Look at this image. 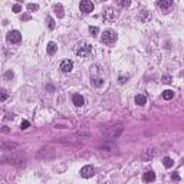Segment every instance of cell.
Segmentation results:
<instances>
[{"label":"cell","mask_w":184,"mask_h":184,"mask_svg":"<svg viewBox=\"0 0 184 184\" xmlns=\"http://www.w3.org/2000/svg\"><path fill=\"white\" fill-rule=\"evenodd\" d=\"M75 55L76 56H81V58H88L89 55L92 53V46L87 42H79L75 46Z\"/></svg>","instance_id":"1"},{"label":"cell","mask_w":184,"mask_h":184,"mask_svg":"<svg viewBox=\"0 0 184 184\" xmlns=\"http://www.w3.org/2000/svg\"><path fill=\"white\" fill-rule=\"evenodd\" d=\"M124 131V127L122 125H115V127H109L104 131V137L107 140H114V138H118L119 135L122 134Z\"/></svg>","instance_id":"2"},{"label":"cell","mask_w":184,"mask_h":184,"mask_svg":"<svg viewBox=\"0 0 184 184\" xmlns=\"http://www.w3.org/2000/svg\"><path fill=\"white\" fill-rule=\"evenodd\" d=\"M117 39H118V35L115 30H112V29H108V30H105V32L102 33V38H101V40H102V43L104 45H114L117 42Z\"/></svg>","instance_id":"3"},{"label":"cell","mask_w":184,"mask_h":184,"mask_svg":"<svg viewBox=\"0 0 184 184\" xmlns=\"http://www.w3.org/2000/svg\"><path fill=\"white\" fill-rule=\"evenodd\" d=\"M10 162L13 165H16V167H19V168H22L26 165V160H25V157L22 155H10V157H3V162Z\"/></svg>","instance_id":"4"},{"label":"cell","mask_w":184,"mask_h":184,"mask_svg":"<svg viewBox=\"0 0 184 184\" xmlns=\"http://www.w3.org/2000/svg\"><path fill=\"white\" fill-rule=\"evenodd\" d=\"M55 157V150L52 148H40L38 151V158L39 160H51Z\"/></svg>","instance_id":"5"},{"label":"cell","mask_w":184,"mask_h":184,"mask_svg":"<svg viewBox=\"0 0 184 184\" xmlns=\"http://www.w3.org/2000/svg\"><path fill=\"white\" fill-rule=\"evenodd\" d=\"M6 39H7L9 43H19L22 40V35H20L19 30H10V32L7 33Z\"/></svg>","instance_id":"6"},{"label":"cell","mask_w":184,"mask_h":184,"mask_svg":"<svg viewBox=\"0 0 184 184\" xmlns=\"http://www.w3.org/2000/svg\"><path fill=\"white\" fill-rule=\"evenodd\" d=\"M79 9H81L82 13H91V12H94V9H95V4L92 1H89V0H82L79 3Z\"/></svg>","instance_id":"7"},{"label":"cell","mask_w":184,"mask_h":184,"mask_svg":"<svg viewBox=\"0 0 184 184\" xmlns=\"http://www.w3.org/2000/svg\"><path fill=\"white\" fill-rule=\"evenodd\" d=\"M117 17H118V12L115 10L114 7H108L107 10L104 12V20H107V22H112Z\"/></svg>","instance_id":"8"},{"label":"cell","mask_w":184,"mask_h":184,"mask_svg":"<svg viewBox=\"0 0 184 184\" xmlns=\"http://www.w3.org/2000/svg\"><path fill=\"white\" fill-rule=\"evenodd\" d=\"M155 154H157V150H155V148H147V150H144L142 154H141V160H142V161H151L152 158L155 157Z\"/></svg>","instance_id":"9"},{"label":"cell","mask_w":184,"mask_h":184,"mask_svg":"<svg viewBox=\"0 0 184 184\" xmlns=\"http://www.w3.org/2000/svg\"><path fill=\"white\" fill-rule=\"evenodd\" d=\"M59 69H61L63 74H69V72L74 69V63H72V61H69V59L62 61V62H61V65H59Z\"/></svg>","instance_id":"10"},{"label":"cell","mask_w":184,"mask_h":184,"mask_svg":"<svg viewBox=\"0 0 184 184\" xmlns=\"http://www.w3.org/2000/svg\"><path fill=\"white\" fill-rule=\"evenodd\" d=\"M94 174H95V170L92 165H85L81 168V177H84V178H91Z\"/></svg>","instance_id":"11"},{"label":"cell","mask_w":184,"mask_h":184,"mask_svg":"<svg viewBox=\"0 0 184 184\" xmlns=\"http://www.w3.org/2000/svg\"><path fill=\"white\" fill-rule=\"evenodd\" d=\"M171 6H173V1H171V0H158V1H157V7H160L162 10H168Z\"/></svg>","instance_id":"12"},{"label":"cell","mask_w":184,"mask_h":184,"mask_svg":"<svg viewBox=\"0 0 184 184\" xmlns=\"http://www.w3.org/2000/svg\"><path fill=\"white\" fill-rule=\"evenodd\" d=\"M138 19H140L142 23H147L151 20V13L148 10H141L140 12V16H138Z\"/></svg>","instance_id":"13"},{"label":"cell","mask_w":184,"mask_h":184,"mask_svg":"<svg viewBox=\"0 0 184 184\" xmlns=\"http://www.w3.org/2000/svg\"><path fill=\"white\" fill-rule=\"evenodd\" d=\"M142 180L145 181V183H152L154 180H155V173L151 171V170H148V171H145L144 175H142Z\"/></svg>","instance_id":"14"},{"label":"cell","mask_w":184,"mask_h":184,"mask_svg":"<svg viewBox=\"0 0 184 184\" xmlns=\"http://www.w3.org/2000/svg\"><path fill=\"white\" fill-rule=\"evenodd\" d=\"M72 102L75 104V107H82V105L85 104V99H84V97H82L81 94H75V95L72 97Z\"/></svg>","instance_id":"15"},{"label":"cell","mask_w":184,"mask_h":184,"mask_svg":"<svg viewBox=\"0 0 184 184\" xmlns=\"http://www.w3.org/2000/svg\"><path fill=\"white\" fill-rule=\"evenodd\" d=\"M1 147H3V150H14V148L19 147V144H17V142H13V141H6V142L1 144Z\"/></svg>","instance_id":"16"},{"label":"cell","mask_w":184,"mask_h":184,"mask_svg":"<svg viewBox=\"0 0 184 184\" xmlns=\"http://www.w3.org/2000/svg\"><path fill=\"white\" fill-rule=\"evenodd\" d=\"M53 12L55 14L59 17V19H62L63 16H65V13H63V7H62V4H53Z\"/></svg>","instance_id":"17"},{"label":"cell","mask_w":184,"mask_h":184,"mask_svg":"<svg viewBox=\"0 0 184 184\" xmlns=\"http://www.w3.org/2000/svg\"><path fill=\"white\" fill-rule=\"evenodd\" d=\"M91 84L94 85V87H102L104 85V79L102 78H99V76H91Z\"/></svg>","instance_id":"18"},{"label":"cell","mask_w":184,"mask_h":184,"mask_svg":"<svg viewBox=\"0 0 184 184\" xmlns=\"http://www.w3.org/2000/svg\"><path fill=\"white\" fill-rule=\"evenodd\" d=\"M56 51H58V45L55 43V42H49V43H48V53L55 55Z\"/></svg>","instance_id":"19"},{"label":"cell","mask_w":184,"mask_h":184,"mask_svg":"<svg viewBox=\"0 0 184 184\" xmlns=\"http://www.w3.org/2000/svg\"><path fill=\"white\" fill-rule=\"evenodd\" d=\"M135 104L140 105V107H144V105L147 104V98L144 97V95H137V97H135Z\"/></svg>","instance_id":"20"},{"label":"cell","mask_w":184,"mask_h":184,"mask_svg":"<svg viewBox=\"0 0 184 184\" xmlns=\"http://www.w3.org/2000/svg\"><path fill=\"white\" fill-rule=\"evenodd\" d=\"M162 164H164L165 168H170V167H173L174 161H173V158H170V157H164L162 158Z\"/></svg>","instance_id":"21"},{"label":"cell","mask_w":184,"mask_h":184,"mask_svg":"<svg viewBox=\"0 0 184 184\" xmlns=\"http://www.w3.org/2000/svg\"><path fill=\"white\" fill-rule=\"evenodd\" d=\"M173 97H174V92L171 91V89H165V91L162 92V98H164V99H167V101H168V99H171Z\"/></svg>","instance_id":"22"},{"label":"cell","mask_w":184,"mask_h":184,"mask_svg":"<svg viewBox=\"0 0 184 184\" xmlns=\"http://www.w3.org/2000/svg\"><path fill=\"white\" fill-rule=\"evenodd\" d=\"M39 9V4H36V3H29L27 4V10L29 12H36Z\"/></svg>","instance_id":"23"},{"label":"cell","mask_w":184,"mask_h":184,"mask_svg":"<svg viewBox=\"0 0 184 184\" xmlns=\"http://www.w3.org/2000/svg\"><path fill=\"white\" fill-rule=\"evenodd\" d=\"M13 76H14L13 71H7V72L4 74V79H6V81H12V79H13Z\"/></svg>","instance_id":"24"},{"label":"cell","mask_w":184,"mask_h":184,"mask_svg":"<svg viewBox=\"0 0 184 184\" xmlns=\"http://www.w3.org/2000/svg\"><path fill=\"white\" fill-rule=\"evenodd\" d=\"M89 32H91V35H92V36H95V35H98V33H99V29H98L97 26H91V27H89Z\"/></svg>","instance_id":"25"},{"label":"cell","mask_w":184,"mask_h":184,"mask_svg":"<svg viewBox=\"0 0 184 184\" xmlns=\"http://www.w3.org/2000/svg\"><path fill=\"white\" fill-rule=\"evenodd\" d=\"M127 81H128V75H119V78H118L119 84H125Z\"/></svg>","instance_id":"26"},{"label":"cell","mask_w":184,"mask_h":184,"mask_svg":"<svg viewBox=\"0 0 184 184\" xmlns=\"http://www.w3.org/2000/svg\"><path fill=\"white\" fill-rule=\"evenodd\" d=\"M46 20H48V26H49V29H55V20L53 19H52V17H48Z\"/></svg>","instance_id":"27"},{"label":"cell","mask_w":184,"mask_h":184,"mask_svg":"<svg viewBox=\"0 0 184 184\" xmlns=\"http://www.w3.org/2000/svg\"><path fill=\"white\" fill-rule=\"evenodd\" d=\"M119 4H121L122 7H128V6H131V1H130V0H121V1H119Z\"/></svg>","instance_id":"28"},{"label":"cell","mask_w":184,"mask_h":184,"mask_svg":"<svg viewBox=\"0 0 184 184\" xmlns=\"http://www.w3.org/2000/svg\"><path fill=\"white\" fill-rule=\"evenodd\" d=\"M0 92H1V97H0V101L3 102V101H6V99H7V92H6L4 89H1Z\"/></svg>","instance_id":"29"},{"label":"cell","mask_w":184,"mask_h":184,"mask_svg":"<svg viewBox=\"0 0 184 184\" xmlns=\"http://www.w3.org/2000/svg\"><path fill=\"white\" fill-rule=\"evenodd\" d=\"M13 12H14V13H19V12H22V6H20L19 3H16V4L13 6Z\"/></svg>","instance_id":"30"},{"label":"cell","mask_w":184,"mask_h":184,"mask_svg":"<svg viewBox=\"0 0 184 184\" xmlns=\"http://www.w3.org/2000/svg\"><path fill=\"white\" fill-rule=\"evenodd\" d=\"M29 125H30V124H29V121H26V119H25V121H22L20 128H22V130H27V128H29Z\"/></svg>","instance_id":"31"},{"label":"cell","mask_w":184,"mask_h":184,"mask_svg":"<svg viewBox=\"0 0 184 184\" xmlns=\"http://www.w3.org/2000/svg\"><path fill=\"white\" fill-rule=\"evenodd\" d=\"M162 82H164V84H170V82H171V76L170 75L162 76Z\"/></svg>","instance_id":"32"},{"label":"cell","mask_w":184,"mask_h":184,"mask_svg":"<svg viewBox=\"0 0 184 184\" xmlns=\"http://www.w3.org/2000/svg\"><path fill=\"white\" fill-rule=\"evenodd\" d=\"M171 180H174V181H178V180H180V175H178L177 173H173V174H171Z\"/></svg>","instance_id":"33"},{"label":"cell","mask_w":184,"mask_h":184,"mask_svg":"<svg viewBox=\"0 0 184 184\" xmlns=\"http://www.w3.org/2000/svg\"><path fill=\"white\" fill-rule=\"evenodd\" d=\"M6 119H13V115H10V114H6Z\"/></svg>","instance_id":"34"},{"label":"cell","mask_w":184,"mask_h":184,"mask_svg":"<svg viewBox=\"0 0 184 184\" xmlns=\"http://www.w3.org/2000/svg\"><path fill=\"white\" fill-rule=\"evenodd\" d=\"M46 88H48V89H49L51 92H53V87H51V85H48V87H46Z\"/></svg>","instance_id":"35"},{"label":"cell","mask_w":184,"mask_h":184,"mask_svg":"<svg viewBox=\"0 0 184 184\" xmlns=\"http://www.w3.org/2000/svg\"><path fill=\"white\" fill-rule=\"evenodd\" d=\"M29 19H30L29 16H23V17H22V20H29Z\"/></svg>","instance_id":"36"}]
</instances>
